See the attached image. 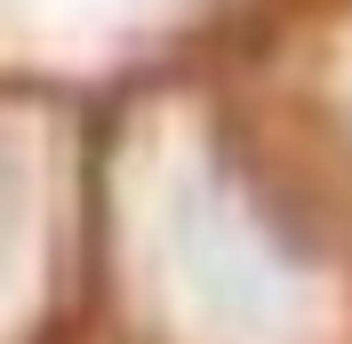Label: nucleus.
Segmentation results:
<instances>
[{
	"label": "nucleus",
	"instance_id": "nucleus-1",
	"mask_svg": "<svg viewBox=\"0 0 352 344\" xmlns=\"http://www.w3.org/2000/svg\"><path fill=\"white\" fill-rule=\"evenodd\" d=\"M176 248H184L200 297L217 304L224 321L264 328L272 312H280V272H272V257H264L217 200H184V208H176Z\"/></svg>",
	"mask_w": 352,
	"mask_h": 344
}]
</instances>
